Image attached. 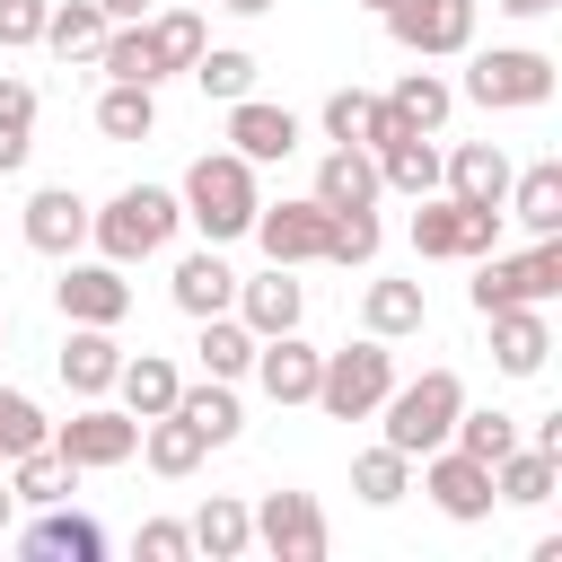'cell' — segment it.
I'll use <instances>...</instances> for the list:
<instances>
[{"mask_svg": "<svg viewBox=\"0 0 562 562\" xmlns=\"http://www.w3.org/2000/svg\"><path fill=\"white\" fill-rule=\"evenodd\" d=\"M176 202H184V220H193L211 246L246 237V228H255V211H263V193H255V167H246L237 149H202V158L184 167Z\"/></svg>", "mask_w": 562, "mask_h": 562, "instance_id": "6da1fadb", "label": "cell"}, {"mask_svg": "<svg viewBox=\"0 0 562 562\" xmlns=\"http://www.w3.org/2000/svg\"><path fill=\"white\" fill-rule=\"evenodd\" d=\"M184 228V202L167 184H123L105 211H88V237L105 263H140V255H167V237Z\"/></svg>", "mask_w": 562, "mask_h": 562, "instance_id": "7a4b0ae2", "label": "cell"}, {"mask_svg": "<svg viewBox=\"0 0 562 562\" xmlns=\"http://www.w3.org/2000/svg\"><path fill=\"white\" fill-rule=\"evenodd\" d=\"M457 404H465V378L457 369H422L413 386H386V448H404V457H430V448H448V430H457Z\"/></svg>", "mask_w": 562, "mask_h": 562, "instance_id": "3957f363", "label": "cell"}, {"mask_svg": "<svg viewBox=\"0 0 562 562\" xmlns=\"http://www.w3.org/2000/svg\"><path fill=\"white\" fill-rule=\"evenodd\" d=\"M501 246V202H457V193H422L413 211V255L422 263H474Z\"/></svg>", "mask_w": 562, "mask_h": 562, "instance_id": "277c9868", "label": "cell"}, {"mask_svg": "<svg viewBox=\"0 0 562 562\" xmlns=\"http://www.w3.org/2000/svg\"><path fill=\"white\" fill-rule=\"evenodd\" d=\"M544 299H562V237H536L527 255H474V316H492V307H544Z\"/></svg>", "mask_w": 562, "mask_h": 562, "instance_id": "5b68a950", "label": "cell"}, {"mask_svg": "<svg viewBox=\"0 0 562 562\" xmlns=\"http://www.w3.org/2000/svg\"><path fill=\"white\" fill-rule=\"evenodd\" d=\"M386 386H395V351H386L378 334H360V342H342V351L316 360V404H325L334 422H369V413L386 404Z\"/></svg>", "mask_w": 562, "mask_h": 562, "instance_id": "8992f818", "label": "cell"}, {"mask_svg": "<svg viewBox=\"0 0 562 562\" xmlns=\"http://www.w3.org/2000/svg\"><path fill=\"white\" fill-rule=\"evenodd\" d=\"M457 97H474L483 114L544 105V97H553V53H536V44H492V53L465 61V88H457Z\"/></svg>", "mask_w": 562, "mask_h": 562, "instance_id": "52a82bcc", "label": "cell"}, {"mask_svg": "<svg viewBox=\"0 0 562 562\" xmlns=\"http://www.w3.org/2000/svg\"><path fill=\"white\" fill-rule=\"evenodd\" d=\"M53 448H61L79 474H105V465H132V457H140V422H132L123 404L88 395L70 422H53Z\"/></svg>", "mask_w": 562, "mask_h": 562, "instance_id": "ba28073f", "label": "cell"}, {"mask_svg": "<svg viewBox=\"0 0 562 562\" xmlns=\"http://www.w3.org/2000/svg\"><path fill=\"white\" fill-rule=\"evenodd\" d=\"M378 18H386V35H395L413 61L474 53V0H386Z\"/></svg>", "mask_w": 562, "mask_h": 562, "instance_id": "9c48e42d", "label": "cell"}, {"mask_svg": "<svg viewBox=\"0 0 562 562\" xmlns=\"http://www.w3.org/2000/svg\"><path fill=\"white\" fill-rule=\"evenodd\" d=\"M53 307L70 316V325H123L132 316V281H123V263H79V255H61V281H53Z\"/></svg>", "mask_w": 562, "mask_h": 562, "instance_id": "30bf717a", "label": "cell"}, {"mask_svg": "<svg viewBox=\"0 0 562 562\" xmlns=\"http://www.w3.org/2000/svg\"><path fill=\"white\" fill-rule=\"evenodd\" d=\"M246 518L272 562H325V509L307 492H263V509H246Z\"/></svg>", "mask_w": 562, "mask_h": 562, "instance_id": "8fae6325", "label": "cell"}, {"mask_svg": "<svg viewBox=\"0 0 562 562\" xmlns=\"http://www.w3.org/2000/svg\"><path fill=\"white\" fill-rule=\"evenodd\" d=\"M413 465H422V492H430L457 527L492 518V465H483V457H465V448H430V457H413Z\"/></svg>", "mask_w": 562, "mask_h": 562, "instance_id": "7c38bea8", "label": "cell"}, {"mask_svg": "<svg viewBox=\"0 0 562 562\" xmlns=\"http://www.w3.org/2000/svg\"><path fill=\"white\" fill-rule=\"evenodd\" d=\"M246 237H255L272 263H290V272H299V263H325V202H316V193H307V202H263Z\"/></svg>", "mask_w": 562, "mask_h": 562, "instance_id": "4fadbf2b", "label": "cell"}, {"mask_svg": "<svg viewBox=\"0 0 562 562\" xmlns=\"http://www.w3.org/2000/svg\"><path fill=\"white\" fill-rule=\"evenodd\" d=\"M316 360H325V351L299 342V325H290V334H255V369H246V378H255L272 404H316Z\"/></svg>", "mask_w": 562, "mask_h": 562, "instance_id": "5bb4252c", "label": "cell"}, {"mask_svg": "<svg viewBox=\"0 0 562 562\" xmlns=\"http://www.w3.org/2000/svg\"><path fill=\"white\" fill-rule=\"evenodd\" d=\"M18 553H35V562H97V553H105V527H97L88 509L53 501V509H35V518L18 527Z\"/></svg>", "mask_w": 562, "mask_h": 562, "instance_id": "9a60e30c", "label": "cell"}, {"mask_svg": "<svg viewBox=\"0 0 562 562\" xmlns=\"http://www.w3.org/2000/svg\"><path fill=\"white\" fill-rule=\"evenodd\" d=\"M228 149H237L246 167H272V158L299 149V114H290V105H263V97H237V105H228Z\"/></svg>", "mask_w": 562, "mask_h": 562, "instance_id": "2e32d148", "label": "cell"}, {"mask_svg": "<svg viewBox=\"0 0 562 562\" xmlns=\"http://www.w3.org/2000/svg\"><path fill=\"white\" fill-rule=\"evenodd\" d=\"M18 228H26V246H35V255H53V263H61V255H79V246H88V202H79L70 184H44V193H26V220H18Z\"/></svg>", "mask_w": 562, "mask_h": 562, "instance_id": "e0dca14e", "label": "cell"}, {"mask_svg": "<svg viewBox=\"0 0 562 562\" xmlns=\"http://www.w3.org/2000/svg\"><path fill=\"white\" fill-rule=\"evenodd\" d=\"M439 193H457V202H501V193H509V149H501V140H457V149H439Z\"/></svg>", "mask_w": 562, "mask_h": 562, "instance_id": "ac0fdd59", "label": "cell"}, {"mask_svg": "<svg viewBox=\"0 0 562 562\" xmlns=\"http://www.w3.org/2000/svg\"><path fill=\"white\" fill-rule=\"evenodd\" d=\"M501 220L536 228V237H562V158H536V167H509V193H501Z\"/></svg>", "mask_w": 562, "mask_h": 562, "instance_id": "d6986e66", "label": "cell"}, {"mask_svg": "<svg viewBox=\"0 0 562 562\" xmlns=\"http://www.w3.org/2000/svg\"><path fill=\"white\" fill-rule=\"evenodd\" d=\"M378 158L369 149H351V140H334L325 158H316V202L325 211H378Z\"/></svg>", "mask_w": 562, "mask_h": 562, "instance_id": "ffe728a7", "label": "cell"}, {"mask_svg": "<svg viewBox=\"0 0 562 562\" xmlns=\"http://www.w3.org/2000/svg\"><path fill=\"white\" fill-rule=\"evenodd\" d=\"M114 369H123L114 325H70V342H61V386L88 404V395H114Z\"/></svg>", "mask_w": 562, "mask_h": 562, "instance_id": "44dd1931", "label": "cell"}, {"mask_svg": "<svg viewBox=\"0 0 562 562\" xmlns=\"http://www.w3.org/2000/svg\"><path fill=\"white\" fill-rule=\"evenodd\" d=\"M492 360H501L509 378H536V369L553 360V325H544V307H492Z\"/></svg>", "mask_w": 562, "mask_h": 562, "instance_id": "7402d4cb", "label": "cell"}, {"mask_svg": "<svg viewBox=\"0 0 562 562\" xmlns=\"http://www.w3.org/2000/svg\"><path fill=\"white\" fill-rule=\"evenodd\" d=\"M176 386H184V369H176L167 351H123V369H114V395H123V413H132V422L167 413V404H176Z\"/></svg>", "mask_w": 562, "mask_h": 562, "instance_id": "603a6c76", "label": "cell"}, {"mask_svg": "<svg viewBox=\"0 0 562 562\" xmlns=\"http://www.w3.org/2000/svg\"><path fill=\"white\" fill-rule=\"evenodd\" d=\"M140 35H149V61H158V79H167V70H193V61H202V44H211L193 0H167L158 18H140Z\"/></svg>", "mask_w": 562, "mask_h": 562, "instance_id": "cb8c5ba5", "label": "cell"}, {"mask_svg": "<svg viewBox=\"0 0 562 562\" xmlns=\"http://www.w3.org/2000/svg\"><path fill=\"white\" fill-rule=\"evenodd\" d=\"M193 325H202V334H193L202 378H228V386H237V378L255 369V325H246V316H228V307H220V316H193Z\"/></svg>", "mask_w": 562, "mask_h": 562, "instance_id": "d4e9b609", "label": "cell"}, {"mask_svg": "<svg viewBox=\"0 0 562 562\" xmlns=\"http://www.w3.org/2000/svg\"><path fill=\"white\" fill-rule=\"evenodd\" d=\"M553 483H562V457L553 448H509V457H492V501H518V509H536V501H553Z\"/></svg>", "mask_w": 562, "mask_h": 562, "instance_id": "484cf974", "label": "cell"}, {"mask_svg": "<svg viewBox=\"0 0 562 562\" xmlns=\"http://www.w3.org/2000/svg\"><path fill=\"white\" fill-rule=\"evenodd\" d=\"M369 158H378V184H386V193H413V202L439 193V149H430V132H395V140L369 149Z\"/></svg>", "mask_w": 562, "mask_h": 562, "instance_id": "4316f807", "label": "cell"}, {"mask_svg": "<svg viewBox=\"0 0 562 562\" xmlns=\"http://www.w3.org/2000/svg\"><path fill=\"white\" fill-rule=\"evenodd\" d=\"M167 290H176V307H184V316H220V307H237V272L220 263V246H202V255H184Z\"/></svg>", "mask_w": 562, "mask_h": 562, "instance_id": "83f0119b", "label": "cell"}, {"mask_svg": "<svg viewBox=\"0 0 562 562\" xmlns=\"http://www.w3.org/2000/svg\"><path fill=\"white\" fill-rule=\"evenodd\" d=\"M422 316H430L422 281H369V290H360V325H369L378 342H404V334H422Z\"/></svg>", "mask_w": 562, "mask_h": 562, "instance_id": "f1b7e54d", "label": "cell"}, {"mask_svg": "<svg viewBox=\"0 0 562 562\" xmlns=\"http://www.w3.org/2000/svg\"><path fill=\"white\" fill-rule=\"evenodd\" d=\"M167 413H184V422H193V430H202L211 448H228V439L246 430V404H237V386H228V378H202V386H176V404H167Z\"/></svg>", "mask_w": 562, "mask_h": 562, "instance_id": "f546056e", "label": "cell"}, {"mask_svg": "<svg viewBox=\"0 0 562 562\" xmlns=\"http://www.w3.org/2000/svg\"><path fill=\"white\" fill-rule=\"evenodd\" d=\"M9 492L26 501V509H53V501H70L79 492V465L44 439V448H26V457H9Z\"/></svg>", "mask_w": 562, "mask_h": 562, "instance_id": "4dcf8cb0", "label": "cell"}, {"mask_svg": "<svg viewBox=\"0 0 562 562\" xmlns=\"http://www.w3.org/2000/svg\"><path fill=\"white\" fill-rule=\"evenodd\" d=\"M184 536H193V553H211V562H237L246 544H255V518H246V501H228V492H211L193 518H184Z\"/></svg>", "mask_w": 562, "mask_h": 562, "instance_id": "1f68e13d", "label": "cell"}, {"mask_svg": "<svg viewBox=\"0 0 562 562\" xmlns=\"http://www.w3.org/2000/svg\"><path fill=\"white\" fill-rule=\"evenodd\" d=\"M97 132H105V140H149V132H158V88H149V79H105Z\"/></svg>", "mask_w": 562, "mask_h": 562, "instance_id": "d6a6232c", "label": "cell"}, {"mask_svg": "<svg viewBox=\"0 0 562 562\" xmlns=\"http://www.w3.org/2000/svg\"><path fill=\"white\" fill-rule=\"evenodd\" d=\"M299 307H307V299H299L290 263H272L263 281H237V316H246L255 334H290V325H299Z\"/></svg>", "mask_w": 562, "mask_h": 562, "instance_id": "836d02e7", "label": "cell"}, {"mask_svg": "<svg viewBox=\"0 0 562 562\" xmlns=\"http://www.w3.org/2000/svg\"><path fill=\"white\" fill-rule=\"evenodd\" d=\"M140 457H149L158 474H193V465L211 457V439H202L184 413H149V422H140Z\"/></svg>", "mask_w": 562, "mask_h": 562, "instance_id": "e575fe53", "label": "cell"}, {"mask_svg": "<svg viewBox=\"0 0 562 562\" xmlns=\"http://www.w3.org/2000/svg\"><path fill=\"white\" fill-rule=\"evenodd\" d=\"M105 26H114V18H105L97 0H53V9H44V44H53L61 61H97Z\"/></svg>", "mask_w": 562, "mask_h": 562, "instance_id": "d590c367", "label": "cell"}, {"mask_svg": "<svg viewBox=\"0 0 562 562\" xmlns=\"http://www.w3.org/2000/svg\"><path fill=\"white\" fill-rule=\"evenodd\" d=\"M386 105H395V114H404L413 132H430V140H439V123L457 114V88H448L439 70H404V79L386 88Z\"/></svg>", "mask_w": 562, "mask_h": 562, "instance_id": "8d00e7d4", "label": "cell"}, {"mask_svg": "<svg viewBox=\"0 0 562 562\" xmlns=\"http://www.w3.org/2000/svg\"><path fill=\"white\" fill-rule=\"evenodd\" d=\"M351 492H360L369 509H395V501L413 492V457H404V448H386V439H378V448H360V457H351Z\"/></svg>", "mask_w": 562, "mask_h": 562, "instance_id": "74e56055", "label": "cell"}, {"mask_svg": "<svg viewBox=\"0 0 562 562\" xmlns=\"http://www.w3.org/2000/svg\"><path fill=\"white\" fill-rule=\"evenodd\" d=\"M193 88H202L211 105H237V97H255V53H237V44H202V61H193Z\"/></svg>", "mask_w": 562, "mask_h": 562, "instance_id": "f35d334b", "label": "cell"}, {"mask_svg": "<svg viewBox=\"0 0 562 562\" xmlns=\"http://www.w3.org/2000/svg\"><path fill=\"white\" fill-rule=\"evenodd\" d=\"M378 211H325V263H342V272H360V263H378Z\"/></svg>", "mask_w": 562, "mask_h": 562, "instance_id": "ab89813d", "label": "cell"}, {"mask_svg": "<svg viewBox=\"0 0 562 562\" xmlns=\"http://www.w3.org/2000/svg\"><path fill=\"white\" fill-rule=\"evenodd\" d=\"M35 149V88L26 79H0V176H18Z\"/></svg>", "mask_w": 562, "mask_h": 562, "instance_id": "60d3db41", "label": "cell"}, {"mask_svg": "<svg viewBox=\"0 0 562 562\" xmlns=\"http://www.w3.org/2000/svg\"><path fill=\"white\" fill-rule=\"evenodd\" d=\"M448 448H465V457H483V465H492V457H509V448H518V413H492V404H483V413H465V404H457Z\"/></svg>", "mask_w": 562, "mask_h": 562, "instance_id": "b9f144b4", "label": "cell"}, {"mask_svg": "<svg viewBox=\"0 0 562 562\" xmlns=\"http://www.w3.org/2000/svg\"><path fill=\"white\" fill-rule=\"evenodd\" d=\"M44 439H53L44 404H35L26 386H0V457H26V448H44Z\"/></svg>", "mask_w": 562, "mask_h": 562, "instance_id": "7bdbcfd3", "label": "cell"}, {"mask_svg": "<svg viewBox=\"0 0 562 562\" xmlns=\"http://www.w3.org/2000/svg\"><path fill=\"white\" fill-rule=\"evenodd\" d=\"M97 70H105V79H149V88H158V61H149V35H140V18H132V26H105V44H97Z\"/></svg>", "mask_w": 562, "mask_h": 562, "instance_id": "ee69618b", "label": "cell"}, {"mask_svg": "<svg viewBox=\"0 0 562 562\" xmlns=\"http://www.w3.org/2000/svg\"><path fill=\"white\" fill-rule=\"evenodd\" d=\"M369 105H378L369 88H334V97H325V114H316V123H325V140H351V149H360V123H369Z\"/></svg>", "mask_w": 562, "mask_h": 562, "instance_id": "f6af8a7d", "label": "cell"}, {"mask_svg": "<svg viewBox=\"0 0 562 562\" xmlns=\"http://www.w3.org/2000/svg\"><path fill=\"white\" fill-rule=\"evenodd\" d=\"M44 9H53V0H0V53L44 44Z\"/></svg>", "mask_w": 562, "mask_h": 562, "instance_id": "bcb514c9", "label": "cell"}, {"mask_svg": "<svg viewBox=\"0 0 562 562\" xmlns=\"http://www.w3.org/2000/svg\"><path fill=\"white\" fill-rule=\"evenodd\" d=\"M132 544H140V562H184V553H193V536H184V518H149V527L132 536Z\"/></svg>", "mask_w": 562, "mask_h": 562, "instance_id": "7dc6e473", "label": "cell"}, {"mask_svg": "<svg viewBox=\"0 0 562 562\" xmlns=\"http://www.w3.org/2000/svg\"><path fill=\"white\" fill-rule=\"evenodd\" d=\"M97 9H105V18H114V26H132V18H140V9H149V0H97Z\"/></svg>", "mask_w": 562, "mask_h": 562, "instance_id": "c3c4849f", "label": "cell"}, {"mask_svg": "<svg viewBox=\"0 0 562 562\" xmlns=\"http://www.w3.org/2000/svg\"><path fill=\"white\" fill-rule=\"evenodd\" d=\"M509 18H544V9H562V0H501Z\"/></svg>", "mask_w": 562, "mask_h": 562, "instance_id": "681fc988", "label": "cell"}, {"mask_svg": "<svg viewBox=\"0 0 562 562\" xmlns=\"http://www.w3.org/2000/svg\"><path fill=\"white\" fill-rule=\"evenodd\" d=\"M220 9H237V18H263V9H272V0H220Z\"/></svg>", "mask_w": 562, "mask_h": 562, "instance_id": "f907efd6", "label": "cell"}, {"mask_svg": "<svg viewBox=\"0 0 562 562\" xmlns=\"http://www.w3.org/2000/svg\"><path fill=\"white\" fill-rule=\"evenodd\" d=\"M9 518H18V492H9V483H0V536H9Z\"/></svg>", "mask_w": 562, "mask_h": 562, "instance_id": "816d5d0a", "label": "cell"}, {"mask_svg": "<svg viewBox=\"0 0 562 562\" xmlns=\"http://www.w3.org/2000/svg\"><path fill=\"white\" fill-rule=\"evenodd\" d=\"M360 9H386V0H360Z\"/></svg>", "mask_w": 562, "mask_h": 562, "instance_id": "f5cc1de1", "label": "cell"}, {"mask_svg": "<svg viewBox=\"0 0 562 562\" xmlns=\"http://www.w3.org/2000/svg\"><path fill=\"white\" fill-rule=\"evenodd\" d=\"M0 342H9V316H0Z\"/></svg>", "mask_w": 562, "mask_h": 562, "instance_id": "db71d44e", "label": "cell"}, {"mask_svg": "<svg viewBox=\"0 0 562 562\" xmlns=\"http://www.w3.org/2000/svg\"><path fill=\"white\" fill-rule=\"evenodd\" d=\"M193 9H202V0H193Z\"/></svg>", "mask_w": 562, "mask_h": 562, "instance_id": "11a10c76", "label": "cell"}]
</instances>
